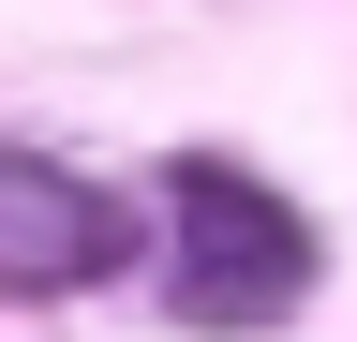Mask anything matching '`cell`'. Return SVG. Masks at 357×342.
Returning a JSON list of instances; mask_svg holds the SVG:
<instances>
[{
  "label": "cell",
  "instance_id": "obj_2",
  "mask_svg": "<svg viewBox=\"0 0 357 342\" xmlns=\"http://www.w3.org/2000/svg\"><path fill=\"white\" fill-rule=\"evenodd\" d=\"M119 253H134V224L105 179H75L60 149H0V297H75Z\"/></svg>",
  "mask_w": 357,
  "mask_h": 342
},
{
  "label": "cell",
  "instance_id": "obj_1",
  "mask_svg": "<svg viewBox=\"0 0 357 342\" xmlns=\"http://www.w3.org/2000/svg\"><path fill=\"white\" fill-rule=\"evenodd\" d=\"M164 224H178L164 283H178L194 327H268V313L312 297V224L283 194H253L238 164H178V179H164Z\"/></svg>",
  "mask_w": 357,
  "mask_h": 342
}]
</instances>
